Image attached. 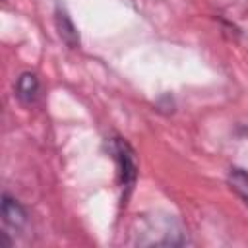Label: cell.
I'll list each match as a JSON object with an SVG mask.
<instances>
[{
    "label": "cell",
    "mask_w": 248,
    "mask_h": 248,
    "mask_svg": "<svg viewBox=\"0 0 248 248\" xmlns=\"http://www.w3.org/2000/svg\"><path fill=\"white\" fill-rule=\"evenodd\" d=\"M229 186L248 205V172H244L242 169H231V172H229Z\"/></svg>",
    "instance_id": "cell-5"
},
{
    "label": "cell",
    "mask_w": 248,
    "mask_h": 248,
    "mask_svg": "<svg viewBox=\"0 0 248 248\" xmlns=\"http://www.w3.org/2000/svg\"><path fill=\"white\" fill-rule=\"evenodd\" d=\"M54 25H56V31H58L60 39H62L70 48H78V46H79V33H78V27H76L74 19L70 17L68 10H66L62 4H56V8H54Z\"/></svg>",
    "instance_id": "cell-2"
},
{
    "label": "cell",
    "mask_w": 248,
    "mask_h": 248,
    "mask_svg": "<svg viewBox=\"0 0 248 248\" xmlns=\"http://www.w3.org/2000/svg\"><path fill=\"white\" fill-rule=\"evenodd\" d=\"M39 89H41V83H39L37 74H33V72H23L16 79V97L23 105L35 103L39 97Z\"/></svg>",
    "instance_id": "cell-4"
},
{
    "label": "cell",
    "mask_w": 248,
    "mask_h": 248,
    "mask_svg": "<svg viewBox=\"0 0 248 248\" xmlns=\"http://www.w3.org/2000/svg\"><path fill=\"white\" fill-rule=\"evenodd\" d=\"M2 221H4V225L12 227L16 231H21L27 223L25 207L10 194H2Z\"/></svg>",
    "instance_id": "cell-3"
},
{
    "label": "cell",
    "mask_w": 248,
    "mask_h": 248,
    "mask_svg": "<svg viewBox=\"0 0 248 248\" xmlns=\"http://www.w3.org/2000/svg\"><path fill=\"white\" fill-rule=\"evenodd\" d=\"M108 149H110L114 161L118 163V174H120L122 188L132 190L134 182H136V176H138V165H136L132 147L122 138H112Z\"/></svg>",
    "instance_id": "cell-1"
}]
</instances>
